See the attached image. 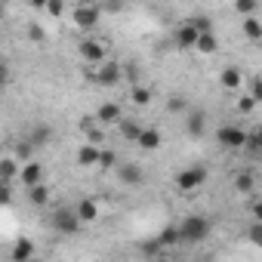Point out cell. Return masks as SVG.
Returning <instances> with one entry per match:
<instances>
[{"mask_svg":"<svg viewBox=\"0 0 262 262\" xmlns=\"http://www.w3.org/2000/svg\"><path fill=\"white\" fill-rule=\"evenodd\" d=\"M99 158H102V148L99 145H80V151H77V164L80 167H99Z\"/></svg>","mask_w":262,"mask_h":262,"instance_id":"obj_15","label":"cell"},{"mask_svg":"<svg viewBox=\"0 0 262 262\" xmlns=\"http://www.w3.org/2000/svg\"><path fill=\"white\" fill-rule=\"evenodd\" d=\"M80 56H83V62H90V65H105V43L102 40H96V37H90V40H83L80 43Z\"/></svg>","mask_w":262,"mask_h":262,"instance_id":"obj_6","label":"cell"},{"mask_svg":"<svg viewBox=\"0 0 262 262\" xmlns=\"http://www.w3.org/2000/svg\"><path fill=\"white\" fill-rule=\"evenodd\" d=\"M28 259H34V244L25 237L13 247V262H28Z\"/></svg>","mask_w":262,"mask_h":262,"instance_id":"obj_20","label":"cell"},{"mask_svg":"<svg viewBox=\"0 0 262 262\" xmlns=\"http://www.w3.org/2000/svg\"><path fill=\"white\" fill-rule=\"evenodd\" d=\"M47 13H50L53 19H59V16L65 13V4H62V0H50V4H47Z\"/></svg>","mask_w":262,"mask_h":262,"instance_id":"obj_37","label":"cell"},{"mask_svg":"<svg viewBox=\"0 0 262 262\" xmlns=\"http://www.w3.org/2000/svg\"><path fill=\"white\" fill-rule=\"evenodd\" d=\"M139 145L145 148V151H158L161 148V133H158V129H142V136H139Z\"/></svg>","mask_w":262,"mask_h":262,"instance_id":"obj_21","label":"cell"},{"mask_svg":"<svg viewBox=\"0 0 262 262\" xmlns=\"http://www.w3.org/2000/svg\"><path fill=\"white\" fill-rule=\"evenodd\" d=\"M234 188H237L241 194H250V191L256 188V179H253V173H250V170H241V173L234 176Z\"/></svg>","mask_w":262,"mask_h":262,"instance_id":"obj_23","label":"cell"},{"mask_svg":"<svg viewBox=\"0 0 262 262\" xmlns=\"http://www.w3.org/2000/svg\"><path fill=\"white\" fill-rule=\"evenodd\" d=\"M96 120H99V123H120V120H123V111H120V105L105 102V105H99Z\"/></svg>","mask_w":262,"mask_h":262,"instance_id":"obj_12","label":"cell"},{"mask_svg":"<svg viewBox=\"0 0 262 262\" xmlns=\"http://www.w3.org/2000/svg\"><path fill=\"white\" fill-rule=\"evenodd\" d=\"M201 56H213L216 50H219V40H216V34H201L198 37V47H194Z\"/></svg>","mask_w":262,"mask_h":262,"instance_id":"obj_22","label":"cell"},{"mask_svg":"<svg viewBox=\"0 0 262 262\" xmlns=\"http://www.w3.org/2000/svg\"><path fill=\"white\" fill-rule=\"evenodd\" d=\"M120 77H123V65H117V62H105V65L96 68V83L99 86H114V83H120Z\"/></svg>","mask_w":262,"mask_h":262,"instance_id":"obj_7","label":"cell"},{"mask_svg":"<svg viewBox=\"0 0 262 262\" xmlns=\"http://www.w3.org/2000/svg\"><path fill=\"white\" fill-rule=\"evenodd\" d=\"M16 176H22V167H19V161H16L13 155H7L4 161H0V179H4V182H13Z\"/></svg>","mask_w":262,"mask_h":262,"instance_id":"obj_16","label":"cell"},{"mask_svg":"<svg viewBox=\"0 0 262 262\" xmlns=\"http://www.w3.org/2000/svg\"><path fill=\"white\" fill-rule=\"evenodd\" d=\"M179 231H182V244H198L210 234V222L204 216H185L179 222Z\"/></svg>","mask_w":262,"mask_h":262,"instance_id":"obj_1","label":"cell"},{"mask_svg":"<svg viewBox=\"0 0 262 262\" xmlns=\"http://www.w3.org/2000/svg\"><path fill=\"white\" fill-rule=\"evenodd\" d=\"M234 10H237L244 19H253V13H256V0H237Z\"/></svg>","mask_w":262,"mask_h":262,"instance_id":"obj_31","label":"cell"},{"mask_svg":"<svg viewBox=\"0 0 262 262\" xmlns=\"http://www.w3.org/2000/svg\"><path fill=\"white\" fill-rule=\"evenodd\" d=\"M117 179L123 185H139L142 182V167L139 164H120L117 167Z\"/></svg>","mask_w":262,"mask_h":262,"instance_id":"obj_11","label":"cell"},{"mask_svg":"<svg viewBox=\"0 0 262 262\" xmlns=\"http://www.w3.org/2000/svg\"><path fill=\"white\" fill-rule=\"evenodd\" d=\"M250 213H253L256 222H262V201H253V204H250Z\"/></svg>","mask_w":262,"mask_h":262,"instance_id":"obj_38","label":"cell"},{"mask_svg":"<svg viewBox=\"0 0 262 262\" xmlns=\"http://www.w3.org/2000/svg\"><path fill=\"white\" fill-rule=\"evenodd\" d=\"M185 108H188V99H185V96H170V99H167V111H170V114H182Z\"/></svg>","mask_w":262,"mask_h":262,"instance_id":"obj_29","label":"cell"},{"mask_svg":"<svg viewBox=\"0 0 262 262\" xmlns=\"http://www.w3.org/2000/svg\"><path fill=\"white\" fill-rule=\"evenodd\" d=\"M250 96L256 99V105L262 102V77H253V80H250Z\"/></svg>","mask_w":262,"mask_h":262,"instance_id":"obj_36","label":"cell"},{"mask_svg":"<svg viewBox=\"0 0 262 262\" xmlns=\"http://www.w3.org/2000/svg\"><path fill=\"white\" fill-rule=\"evenodd\" d=\"M0 201H4V204H10L13 198H10V182H4V191H0Z\"/></svg>","mask_w":262,"mask_h":262,"instance_id":"obj_39","label":"cell"},{"mask_svg":"<svg viewBox=\"0 0 262 262\" xmlns=\"http://www.w3.org/2000/svg\"><path fill=\"white\" fill-rule=\"evenodd\" d=\"M207 182V170L204 167H188V170H182L179 176H176V188L179 191H194V188H201Z\"/></svg>","mask_w":262,"mask_h":262,"instance_id":"obj_5","label":"cell"},{"mask_svg":"<svg viewBox=\"0 0 262 262\" xmlns=\"http://www.w3.org/2000/svg\"><path fill=\"white\" fill-rule=\"evenodd\" d=\"M253 108H256V99H253V96H250V93H247V96H241V99H237V111H241V114H250V111H253Z\"/></svg>","mask_w":262,"mask_h":262,"instance_id":"obj_35","label":"cell"},{"mask_svg":"<svg viewBox=\"0 0 262 262\" xmlns=\"http://www.w3.org/2000/svg\"><path fill=\"white\" fill-rule=\"evenodd\" d=\"M28 262H40V259H28Z\"/></svg>","mask_w":262,"mask_h":262,"instance_id":"obj_41","label":"cell"},{"mask_svg":"<svg viewBox=\"0 0 262 262\" xmlns=\"http://www.w3.org/2000/svg\"><path fill=\"white\" fill-rule=\"evenodd\" d=\"M158 244L161 247H173V244H182V231H179V225L173 228V225H167L161 234H158Z\"/></svg>","mask_w":262,"mask_h":262,"instance_id":"obj_24","label":"cell"},{"mask_svg":"<svg viewBox=\"0 0 262 262\" xmlns=\"http://www.w3.org/2000/svg\"><path fill=\"white\" fill-rule=\"evenodd\" d=\"M117 167V155L111 148H102V158H99V170H114Z\"/></svg>","mask_w":262,"mask_h":262,"instance_id":"obj_30","label":"cell"},{"mask_svg":"<svg viewBox=\"0 0 262 262\" xmlns=\"http://www.w3.org/2000/svg\"><path fill=\"white\" fill-rule=\"evenodd\" d=\"M198 37H201V31H198L191 22H185V25H179V31H176V47H179V50H194V47H198Z\"/></svg>","mask_w":262,"mask_h":262,"instance_id":"obj_8","label":"cell"},{"mask_svg":"<svg viewBox=\"0 0 262 262\" xmlns=\"http://www.w3.org/2000/svg\"><path fill=\"white\" fill-rule=\"evenodd\" d=\"M117 129H120V136L123 139H129V142H139V136H142V123L139 120H133V117H123L120 123H117Z\"/></svg>","mask_w":262,"mask_h":262,"instance_id":"obj_13","label":"cell"},{"mask_svg":"<svg viewBox=\"0 0 262 262\" xmlns=\"http://www.w3.org/2000/svg\"><path fill=\"white\" fill-rule=\"evenodd\" d=\"M99 19H102V7H96V4H77V7L71 10V22H74L77 28H83V31L96 28Z\"/></svg>","mask_w":262,"mask_h":262,"instance_id":"obj_2","label":"cell"},{"mask_svg":"<svg viewBox=\"0 0 262 262\" xmlns=\"http://www.w3.org/2000/svg\"><path fill=\"white\" fill-rule=\"evenodd\" d=\"M185 129H188V136H204V129H207V117H204V111H191L188 120H185Z\"/></svg>","mask_w":262,"mask_h":262,"instance_id":"obj_18","label":"cell"},{"mask_svg":"<svg viewBox=\"0 0 262 262\" xmlns=\"http://www.w3.org/2000/svg\"><path fill=\"white\" fill-rule=\"evenodd\" d=\"M34 151H37V148L31 145V139H22V142L16 145V161H22V167H25V164H31V155H34Z\"/></svg>","mask_w":262,"mask_h":262,"instance_id":"obj_25","label":"cell"},{"mask_svg":"<svg viewBox=\"0 0 262 262\" xmlns=\"http://www.w3.org/2000/svg\"><path fill=\"white\" fill-rule=\"evenodd\" d=\"M74 210H77L80 222H96V219H99V204H96V198H80V201L74 204Z\"/></svg>","mask_w":262,"mask_h":262,"instance_id":"obj_10","label":"cell"},{"mask_svg":"<svg viewBox=\"0 0 262 262\" xmlns=\"http://www.w3.org/2000/svg\"><path fill=\"white\" fill-rule=\"evenodd\" d=\"M241 28H244V37H247V40H259V37H262V22H259V19H244Z\"/></svg>","mask_w":262,"mask_h":262,"instance_id":"obj_27","label":"cell"},{"mask_svg":"<svg viewBox=\"0 0 262 262\" xmlns=\"http://www.w3.org/2000/svg\"><path fill=\"white\" fill-rule=\"evenodd\" d=\"M28 201H31L34 207L50 204V185H37V188H31V191H28Z\"/></svg>","mask_w":262,"mask_h":262,"instance_id":"obj_26","label":"cell"},{"mask_svg":"<svg viewBox=\"0 0 262 262\" xmlns=\"http://www.w3.org/2000/svg\"><path fill=\"white\" fill-rule=\"evenodd\" d=\"M19 179H22V185L31 191V188H37V185H43V167H40L37 161H31V164L22 167V176H19Z\"/></svg>","mask_w":262,"mask_h":262,"instance_id":"obj_9","label":"cell"},{"mask_svg":"<svg viewBox=\"0 0 262 262\" xmlns=\"http://www.w3.org/2000/svg\"><path fill=\"white\" fill-rule=\"evenodd\" d=\"M28 139H31V145L34 148H43L50 139H53V126H47V123H37L31 133H28Z\"/></svg>","mask_w":262,"mask_h":262,"instance_id":"obj_17","label":"cell"},{"mask_svg":"<svg viewBox=\"0 0 262 262\" xmlns=\"http://www.w3.org/2000/svg\"><path fill=\"white\" fill-rule=\"evenodd\" d=\"M158 262H173V259H158Z\"/></svg>","mask_w":262,"mask_h":262,"instance_id":"obj_40","label":"cell"},{"mask_svg":"<svg viewBox=\"0 0 262 262\" xmlns=\"http://www.w3.org/2000/svg\"><path fill=\"white\" fill-rule=\"evenodd\" d=\"M247 148H250V151H262V123L250 129V136H247Z\"/></svg>","mask_w":262,"mask_h":262,"instance_id":"obj_28","label":"cell"},{"mask_svg":"<svg viewBox=\"0 0 262 262\" xmlns=\"http://www.w3.org/2000/svg\"><path fill=\"white\" fill-rule=\"evenodd\" d=\"M216 136H219V142L225 148H234L237 151V148H247V136L250 133H247V129H241V126H234V123H222Z\"/></svg>","mask_w":262,"mask_h":262,"instance_id":"obj_4","label":"cell"},{"mask_svg":"<svg viewBox=\"0 0 262 262\" xmlns=\"http://www.w3.org/2000/svg\"><path fill=\"white\" fill-rule=\"evenodd\" d=\"M129 99H133V105L145 108V105H151L155 93H151V86H145V83H136V86H133V93H129Z\"/></svg>","mask_w":262,"mask_h":262,"instance_id":"obj_19","label":"cell"},{"mask_svg":"<svg viewBox=\"0 0 262 262\" xmlns=\"http://www.w3.org/2000/svg\"><path fill=\"white\" fill-rule=\"evenodd\" d=\"M28 37H31L34 43H43V40H47V31H43L37 22H31V25H28Z\"/></svg>","mask_w":262,"mask_h":262,"instance_id":"obj_34","label":"cell"},{"mask_svg":"<svg viewBox=\"0 0 262 262\" xmlns=\"http://www.w3.org/2000/svg\"><path fill=\"white\" fill-rule=\"evenodd\" d=\"M53 228L56 231H62V234H74L77 228H80V216H77V210L74 207H59L56 213H53Z\"/></svg>","mask_w":262,"mask_h":262,"instance_id":"obj_3","label":"cell"},{"mask_svg":"<svg viewBox=\"0 0 262 262\" xmlns=\"http://www.w3.org/2000/svg\"><path fill=\"white\" fill-rule=\"evenodd\" d=\"M247 241L256 244V247H262V222H250V228H247Z\"/></svg>","mask_w":262,"mask_h":262,"instance_id":"obj_32","label":"cell"},{"mask_svg":"<svg viewBox=\"0 0 262 262\" xmlns=\"http://www.w3.org/2000/svg\"><path fill=\"white\" fill-rule=\"evenodd\" d=\"M219 83H222V90H241V83H244V74H241V68H222V74H219Z\"/></svg>","mask_w":262,"mask_h":262,"instance_id":"obj_14","label":"cell"},{"mask_svg":"<svg viewBox=\"0 0 262 262\" xmlns=\"http://www.w3.org/2000/svg\"><path fill=\"white\" fill-rule=\"evenodd\" d=\"M191 25H194L201 34H213V22H210L207 16H194V19H191Z\"/></svg>","mask_w":262,"mask_h":262,"instance_id":"obj_33","label":"cell"}]
</instances>
